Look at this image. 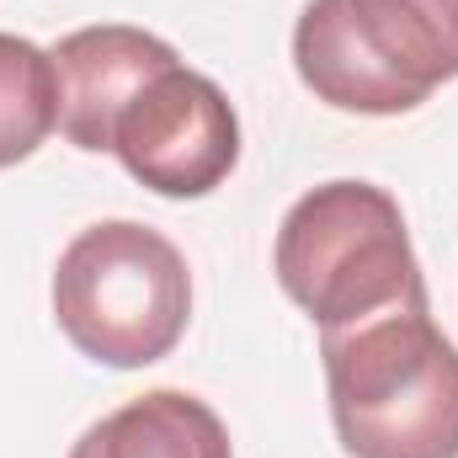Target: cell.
<instances>
[{"label": "cell", "mask_w": 458, "mask_h": 458, "mask_svg": "<svg viewBox=\"0 0 458 458\" xmlns=\"http://www.w3.org/2000/svg\"><path fill=\"white\" fill-rule=\"evenodd\" d=\"M336 437L352 458H458V346L432 304L320 331Z\"/></svg>", "instance_id": "6da1fadb"}, {"label": "cell", "mask_w": 458, "mask_h": 458, "mask_svg": "<svg viewBox=\"0 0 458 458\" xmlns=\"http://www.w3.org/2000/svg\"><path fill=\"white\" fill-rule=\"evenodd\" d=\"M272 267L283 293L320 331L427 304L405 214L373 182H326L304 192L277 229Z\"/></svg>", "instance_id": "7a4b0ae2"}, {"label": "cell", "mask_w": 458, "mask_h": 458, "mask_svg": "<svg viewBox=\"0 0 458 458\" xmlns=\"http://www.w3.org/2000/svg\"><path fill=\"white\" fill-rule=\"evenodd\" d=\"M299 81L336 113L400 117L458 81V0H310Z\"/></svg>", "instance_id": "3957f363"}, {"label": "cell", "mask_w": 458, "mask_h": 458, "mask_svg": "<svg viewBox=\"0 0 458 458\" xmlns=\"http://www.w3.org/2000/svg\"><path fill=\"white\" fill-rule=\"evenodd\" d=\"M192 315V272L149 225L107 219L81 229L54 272V320L75 352L107 368L171 357Z\"/></svg>", "instance_id": "277c9868"}, {"label": "cell", "mask_w": 458, "mask_h": 458, "mask_svg": "<svg viewBox=\"0 0 458 458\" xmlns=\"http://www.w3.org/2000/svg\"><path fill=\"white\" fill-rule=\"evenodd\" d=\"M123 171L160 198H208L240 160V117L198 70H160L113 128Z\"/></svg>", "instance_id": "5b68a950"}, {"label": "cell", "mask_w": 458, "mask_h": 458, "mask_svg": "<svg viewBox=\"0 0 458 458\" xmlns=\"http://www.w3.org/2000/svg\"><path fill=\"white\" fill-rule=\"evenodd\" d=\"M171 64H182V59H176V48L165 38L144 32V27H123V21L81 27V32L59 38V48H54L59 133L86 155L113 149L117 117L128 113V102Z\"/></svg>", "instance_id": "8992f818"}, {"label": "cell", "mask_w": 458, "mask_h": 458, "mask_svg": "<svg viewBox=\"0 0 458 458\" xmlns=\"http://www.w3.org/2000/svg\"><path fill=\"white\" fill-rule=\"evenodd\" d=\"M70 458H234L225 421L187 389H149L102 416Z\"/></svg>", "instance_id": "52a82bcc"}, {"label": "cell", "mask_w": 458, "mask_h": 458, "mask_svg": "<svg viewBox=\"0 0 458 458\" xmlns=\"http://www.w3.org/2000/svg\"><path fill=\"white\" fill-rule=\"evenodd\" d=\"M59 128V75L54 54L27 38L0 32V171L27 160Z\"/></svg>", "instance_id": "ba28073f"}]
</instances>
